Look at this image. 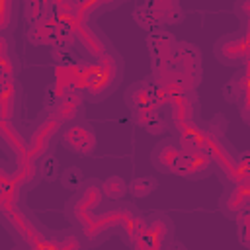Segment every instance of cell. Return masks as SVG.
I'll list each match as a JSON object with an SVG mask.
<instances>
[{
    "label": "cell",
    "instance_id": "19",
    "mask_svg": "<svg viewBox=\"0 0 250 250\" xmlns=\"http://www.w3.org/2000/svg\"><path fill=\"white\" fill-rule=\"evenodd\" d=\"M51 55H53V59H55V62L59 66H76L78 64L76 53L70 51L68 47H53Z\"/></svg>",
    "mask_w": 250,
    "mask_h": 250
},
{
    "label": "cell",
    "instance_id": "12",
    "mask_svg": "<svg viewBox=\"0 0 250 250\" xmlns=\"http://www.w3.org/2000/svg\"><path fill=\"white\" fill-rule=\"evenodd\" d=\"M131 115H133L135 125L143 127L150 135H160L166 129V121H164V117L158 109L156 111H152V109H131Z\"/></svg>",
    "mask_w": 250,
    "mask_h": 250
},
{
    "label": "cell",
    "instance_id": "20",
    "mask_svg": "<svg viewBox=\"0 0 250 250\" xmlns=\"http://www.w3.org/2000/svg\"><path fill=\"white\" fill-rule=\"evenodd\" d=\"M41 176L47 182H55L61 176V166H59V160L55 156H45L43 158V162H41Z\"/></svg>",
    "mask_w": 250,
    "mask_h": 250
},
{
    "label": "cell",
    "instance_id": "23",
    "mask_svg": "<svg viewBox=\"0 0 250 250\" xmlns=\"http://www.w3.org/2000/svg\"><path fill=\"white\" fill-rule=\"evenodd\" d=\"M10 43H8V39H6V35H0V61L2 59H6V57H10Z\"/></svg>",
    "mask_w": 250,
    "mask_h": 250
},
{
    "label": "cell",
    "instance_id": "13",
    "mask_svg": "<svg viewBox=\"0 0 250 250\" xmlns=\"http://www.w3.org/2000/svg\"><path fill=\"white\" fill-rule=\"evenodd\" d=\"M133 18H135V21H137L143 29H146V31H156V29H162V27H164V25L160 23L158 16H156L152 10H148L145 4H141V6H137V8L133 10Z\"/></svg>",
    "mask_w": 250,
    "mask_h": 250
},
{
    "label": "cell",
    "instance_id": "15",
    "mask_svg": "<svg viewBox=\"0 0 250 250\" xmlns=\"http://www.w3.org/2000/svg\"><path fill=\"white\" fill-rule=\"evenodd\" d=\"M100 188H102V193H104L107 199H113V201L125 197V193H127V184H125V180L119 178V176H109V178H105Z\"/></svg>",
    "mask_w": 250,
    "mask_h": 250
},
{
    "label": "cell",
    "instance_id": "22",
    "mask_svg": "<svg viewBox=\"0 0 250 250\" xmlns=\"http://www.w3.org/2000/svg\"><path fill=\"white\" fill-rule=\"evenodd\" d=\"M59 102H61V94H59V90H57V84H49V86L45 88V98H43L45 107H47V109H57Z\"/></svg>",
    "mask_w": 250,
    "mask_h": 250
},
{
    "label": "cell",
    "instance_id": "18",
    "mask_svg": "<svg viewBox=\"0 0 250 250\" xmlns=\"http://www.w3.org/2000/svg\"><path fill=\"white\" fill-rule=\"evenodd\" d=\"M49 0H25V20L27 23H35L47 12Z\"/></svg>",
    "mask_w": 250,
    "mask_h": 250
},
{
    "label": "cell",
    "instance_id": "16",
    "mask_svg": "<svg viewBox=\"0 0 250 250\" xmlns=\"http://www.w3.org/2000/svg\"><path fill=\"white\" fill-rule=\"evenodd\" d=\"M59 178H61L62 186H64L66 189H70V191L80 189V186H82V182H84V174H82V170L76 168V166H70V168L62 170Z\"/></svg>",
    "mask_w": 250,
    "mask_h": 250
},
{
    "label": "cell",
    "instance_id": "2",
    "mask_svg": "<svg viewBox=\"0 0 250 250\" xmlns=\"http://www.w3.org/2000/svg\"><path fill=\"white\" fill-rule=\"evenodd\" d=\"M215 57L223 64H244L248 61V39L246 31L223 35L215 43Z\"/></svg>",
    "mask_w": 250,
    "mask_h": 250
},
{
    "label": "cell",
    "instance_id": "9",
    "mask_svg": "<svg viewBox=\"0 0 250 250\" xmlns=\"http://www.w3.org/2000/svg\"><path fill=\"white\" fill-rule=\"evenodd\" d=\"M125 104L129 105V109H160L158 102L150 94V78L131 84L125 92Z\"/></svg>",
    "mask_w": 250,
    "mask_h": 250
},
{
    "label": "cell",
    "instance_id": "4",
    "mask_svg": "<svg viewBox=\"0 0 250 250\" xmlns=\"http://www.w3.org/2000/svg\"><path fill=\"white\" fill-rule=\"evenodd\" d=\"M172 230H174V225L168 221L166 215L152 213L150 217L145 219V230H143L137 246H141V248H156V246H162V240L166 236H170Z\"/></svg>",
    "mask_w": 250,
    "mask_h": 250
},
{
    "label": "cell",
    "instance_id": "14",
    "mask_svg": "<svg viewBox=\"0 0 250 250\" xmlns=\"http://www.w3.org/2000/svg\"><path fill=\"white\" fill-rule=\"evenodd\" d=\"M156 188H158V182L154 178H150V176H141V178H135V180H131L127 184V191L137 199L150 195Z\"/></svg>",
    "mask_w": 250,
    "mask_h": 250
},
{
    "label": "cell",
    "instance_id": "17",
    "mask_svg": "<svg viewBox=\"0 0 250 250\" xmlns=\"http://www.w3.org/2000/svg\"><path fill=\"white\" fill-rule=\"evenodd\" d=\"M248 215H250V209L246 207V209H242L238 215H236V219H234V223H236V229H238V242L244 246V248H250V219H248Z\"/></svg>",
    "mask_w": 250,
    "mask_h": 250
},
{
    "label": "cell",
    "instance_id": "11",
    "mask_svg": "<svg viewBox=\"0 0 250 250\" xmlns=\"http://www.w3.org/2000/svg\"><path fill=\"white\" fill-rule=\"evenodd\" d=\"M143 4L158 16L162 25L180 23L184 20V12H182V6H180V0H145Z\"/></svg>",
    "mask_w": 250,
    "mask_h": 250
},
{
    "label": "cell",
    "instance_id": "7",
    "mask_svg": "<svg viewBox=\"0 0 250 250\" xmlns=\"http://www.w3.org/2000/svg\"><path fill=\"white\" fill-rule=\"evenodd\" d=\"M146 43H148V51L152 57V66H154V70H160L168 62V59L176 47V39L172 33H168L164 29H156V31H148Z\"/></svg>",
    "mask_w": 250,
    "mask_h": 250
},
{
    "label": "cell",
    "instance_id": "8",
    "mask_svg": "<svg viewBox=\"0 0 250 250\" xmlns=\"http://www.w3.org/2000/svg\"><path fill=\"white\" fill-rule=\"evenodd\" d=\"M248 201H250V193H248L246 182H242L240 186L229 188V189L221 195V199H219V209H221V213H223L227 219L234 221L236 215H238L242 209L248 207Z\"/></svg>",
    "mask_w": 250,
    "mask_h": 250
},
{
    "label": "cell",
    "instance_id": "1",
    "mask_svg": "<svg viewBox=\"0 0 250 250\" xmlns=\"http://www.w3.org/2000/svg\"><path fill=\"white\" fill-rule=\"evenodd\" d=\"M170 68L178 70L180 74H184L193 88L199 84L201 78V61H199V49L193 43H176L168 62Z\"/></svg>",
    "mask_w": 250,
    "mask_h": 250
},
{
    "label": "cell",
    "instance_id": "5",
    "mask_svg": "<svg viewBox=\"0 0 250 250\" xmlns=\"http://www.w3.org/2000/svg\"><path fill=\"white\" fill-rule=\"evenodd\" d=\"M180 156H182V148H180V143L174 141V139H164L160 141L152 152H150V162L156 170L164 172V174H176V168H178V162H180Z\"/></svg>",
    "mask_w": 250,
    "mask_h": 250
},
{
    "label": "cell",
    "instance_id": "6",
    "mask_svg": "<svg viewBox=\"0 0 250 250\" xmlns=\"http://www.w3.org/2000/svg\"><path fill=\"white\" fill-rule=\"evenodd\" d=\"M176 174L178 176H184V178H189V180H199V178L209 176L211 174V166H209V150H207V145L199 152H191V154L182 152L180 162H178V168H176Z\"/></svg>",
    "mask_w": 250,
    "mask_h": 250
},
{
    "label": "cell",
    "instance_id": "3",
    "mask_svg": "<svg viewBox=\"0 0 250 250\" xmlns=\"http://www.w3.org/2000/svg\"><path fill=\"white\" fill-rule=\"evenodd\" d=\"M62 146L74 154L88 156L96 148V133L88 123H74L68 125L62 133Z\"/></svg>",
    "mask_w": 250,
    "mask_h": 250
},
{
    "label": "cell",
    "instance_id": "10",
    "mask_svg": "<svg viewBox=\"0 0 250 250\" xmlns=\"http://www.w3.org/2000/svg\"><path fill=\"white\" fill-rule=\"evenodd\" d=\"M223 94L225 100L230 104H238L242 109V117L244 121H248L246 117V98H248V78H246V68H240L236 74L230 76V80L223 86Z\"/></svg>",
    "mask_w": 250,
    "mask_h": 250
},
{
    "label": "cell",
    "instance_id": "24",
    "mask_svg": "<svg viewBox=\"0 0 250 250\" xmlns=\"http://www.w3.org/2000/svg\"><path fill=\"white\" fill-rule=\"evenodd\" d=\"M76 2H78V4H86L88 0H76Z\"/></svg>",
    "mask_w": 250,
    "mask_h": 250
},
{
    "label": "cell",
    "instance_id": "21",
    "mask_svg": "<svg viewBox=\"0 0 250 250\" xmlns=\"http://www.w3.org/2000/svg\"><path fill=\"white\" fill-rule=\"evenodd\" d=\"M14 62H16V59L12 55L0 61V84H8L10 78L14 76V68H16Z\"/></svg>",
    "mask_w": 250,
    "mask_h": 250
}]
</instances>
